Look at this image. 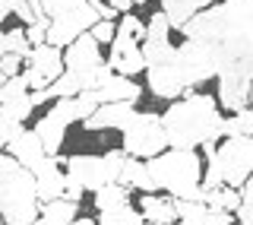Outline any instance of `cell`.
I'll list each match as a JSON object with an SVG mask.
<instances>
[{"label": "cell", "mask_w": 253, "mask_h": 225, "mask_svg": "<svg viewBox=\"0 0 253 225\" xmlns=\"http://www.w3.org/2000/svg\"><path fill=\"white\" fill-rule=\"evenodd\" d=\"M76 206L79 203H70V200H51V203H42V213L35 216L32 225H70L76 219Z\"/></svg>", "instance_id": "19"}, {"label": "cell", "mask_w": 253, "mask_h": 225, "mask_svg": "<svg viewBox=\"0 0 253 225\" xmlns=\"http://www.w3.org/2000/svg\"><path fill=\"white\" fill-rule=\"evenodd\" d=\"M237 222L253 225V174L241 184V206H237Z\"/></svg>", "instance_id": "31"}, {"label": "cell", "mask_w": 253, "mask_h": 225, "mask_svg": "<svg viewBox=\"0 0 253 225\" xmlns=\"http://www.w3.org/2000/svg\"><path fill=\"white\" fill-rule=\"evenodd\" d=\"M165 149H168V136H165V127H162V114L136 111L133 120L124 127V152L146 162V159H152Z\"/></svg>", "instance_id": "8"}, {"label": "cell", "mask_w": 253, "mask_h": 225, "mask_svg": "<svg viewBox=\"0 0 253 225\" xmlns=\"http://www.w3.org/2000/svg\"><path fill=\"white\" fill-rule=\"evenodd\" d=\"M89 32H92V38H95L98 45H111V42H114V35H117V26H114L111 19H98Z\"/></svg>", "instance_id": "34"}, {"label": "cell", "mask_w": 253, "mask_h": 225, "mask_svg": "<svg viewBox=\"0 0 253 225\" xmlns=\"http://www.w3.org/2000/svg\"><path fill=\"white\" fill-rule=\"evenodd\" d=\"M139 213L146 222H162V225H171L177 222V210H174V197H155V194H146L139 200Z\"/></svg>", "instance_id": "18"}, {"label": "cell", "mask_w": 253, "mask_h": 225, "mask_svg": "<svg viewBox=\"0 0 253 225\" xmlns=\"http://www.w3.org/2000/svg\"><path fill=\"white\" fill-rule=\"evenodd\" d=\"M221 63V51L215 42H196V38H187L184 45L174 48V57L168 60V67L177 73L180 86H184V95L193 92V86L206 83L218 73Z\"/></svg>", "instance_id": "6"}, {"label": "cell", "mask_w": 253, "mask_h": 225, "mask_svg": "<svg viewBox=\"0 0 253 225\" xmlns=\"http://www.w3.org/2000/svg\"><path fill=\"white\" fill-rule=\"evenodd\" d=\"M206 206H212V210H228V213H237V206H241V194H237L234 187H228V184H221V187H209L203 197Z\"/></svg>", "instance_id": "23"}, {"label": "cell", "mask_w": 253, "mask_h": 225, "mask_svg": "<svg viewBox=\"0 0 253 225\" xmlns=\"http://www.w3.org/2000/svg\"><path fill=\"white\" fill-rule=\"evenodd\" d=\"M209 3H212V0H162V13L168 16L171 29H180V26L190 19V16L200 13V10H206Z\"/></svg>", "instance_id": "20"}, {"label": "cell", "mask_w": 253, "mask_h": 225, "mask_svg": "<svg viewBox=\"0 0 253 225\" xmlns=\"http://www.w3.org/2000/svg\"><path fill=\"white\" fill-rule=\"evenodd\" d=\"M149 225H162V222H149ZM171 225H174V222H171Z\"/></svg>", "instance_id": "45"}, {"label": "cell", "mask_w": 253, "mask_h": 225, "mask_svg": "<svg viewBox=\"0 0 253 225\" xmlns=\"http://www.w3.org/2000/svg\"><path fill=\"white\" fill-rule=\"evenodd\" d=\"M47 26H51V19H38V22H32V26H26V38L32 42V48L47 42Z\"/></svg>", "instance_id": "35"}, {"label": "cell", "mask_w": 253, "mask_h": 225, "mask_svg": "<svg viewBox=\"0 0 253 225\" xmlns=\"http://www.w3.org/2000/svg\"><path fill=\"white\" fill-rule=\"evenodd\" d=\"M171 22L165 13H152V19L146 22V38H142V57L146 67H158V63H168L174 57V45L168 38Z\"/></svg>", "instance_id": "12"}, {"label": "cell", "mask_w": 253, "mask_h": 225, "mask_svg": "<svg viewBox=\"0 0 253 225\" xmlns=\"http://www.w3.org/2000/svg\"><path fill=\"white\" fill-rule=\"evenodd\" d=\"M0 57H3V32H0Z\"/></svg>", "instance_id": "43"}, {"label": "cell", "mask_w": 253, "mask_h": 225, "mask_svg": "<svg viewBox=\"0 0 253 225\" xmlns=\"http://www.w3.org/2000/svg\"><path fill=\"white\" fill-rule=\"evenodd\" d=\"M6 79H10V76H6V73H3V70H0V86H3V83H6Z\"/></svg>", "instance_id": "42"}, {"label": "cell", "mask_w": 253, "mask_h": 225, "mask_svg": "<svg viewBox=\"0 0 253 225\" xmlns=\"http://www.w3.org/2000/svg\"><path fill=\"white\" fill-rule=\"evenodd\" d=\"M0 108H3L6 114H13L16 120H22V124H26L35 105H32V99H29V95H22V99H13V102H6V105H0Z\"/></svg>", "instance_id": "33"}, {"label": "cell", "mask_w": 253, "mask_h": 225, "mask_svg": "<svg viewBox=\"0 0 253 225\" xmlns=\"http://www.w3.org/2000/svg\"><path fill=\"white\" fill-rule=\"evenodd\" d=\"M124 159H126L124 149H108L105 156H85V152H79V156H67L63 165H67L70 178H76L83 184V190H92L95 194L98 187H105V184L121 178Z\"/></svg>", "instance_id": "7"}, {"label": "cell", "mask_w": 253, "mask_h": 225, "mask_svg": "<svg viewBox=\"0 0 253 225\" xmlns=\"http://www.w3.org/2000/svg\"><path fill=\"white\" fill-rule=\"evenodd\" d=\"M73 105H76V120H85L89 114H95V108L101 105V92L98 89H85L73 95Z\"/></svg>", "instance_id": "28"}, {"label": "cell", "mask_w": 253, "mask_h": 225, "mask_svg": "<svg viewBox=\"0 0 253 225\" xmlns=\"http://www.w3.org/2000/svg\"><path fill=\"white\" fill-rule=\"evenodd\" d=\"M98 63H101V51H98V42L92 38V32H83L76 42H70L67 48H63V67L67 70L92 73Z\"/></svg>", "instance_id": "15"}, {"label": "cell", "mask_w": 253, "mask_h": 225, "mask_svg": "<svg viewBox=\"0 0 253 225\" xmlns=\"http://www.w3.org/2000/svg\"><path fill=\"white\" fill-rule=\"evenodd\" d=\"M10 13H13V0H0V22H3Z\"/></svg>", "instance_id": "40"}, {"label": "cell", "mask_w": 253, "mask_h": 225, "mask_svg": "<svg viewBox=\"0 0 253 225\" xmlns=\"http://www.w3.org/2000/svg\"><path fill=\"white\" fill-rule=\"evenodd\" d=\"M0 225H6V222H3V216H0Z\"/></svg>", "instance_id": "47"}, {"label": "cell", "mask_w": 253, "mask_h": 225, "mask_svg": "<svg viewBox=\"0 0 253 225\" xmlns=\"http://www.w3.org/2000/svg\"><path fill=\"white\" fill-rule=\"evenodd\" d=\"M126 203H130V187H124L121 181H111V184L95 190V210L98 213L121 210V206H126Z\"/></svg>", "instance_id": "21"}, {"label": "cell", "mask_w": 253, "mask_h": 225, "mask_svg": "<svg viewBox=\"0 0 253 225\" xmlns=\"http://www.w3.org/2000/svg\"><path fill=\"white\" fill-rule=\"evenodd\" d=\"M162 127L168 136V149H200L225 136V117L218 111V102L206 92H190L180 102L174 99L162 114Z\"/></svg>", "instance_id": "1"}, {"label": "cell", "mask_w": 253, "mask_h": 225, "mask_svg": "<svg viewBox=\"0 0 253 225\" xmlns=\"http://www.w3.org/2000/svg\"><path fill=\"white\" fill-rule=\"evenodd\" d=\"M83 3H89V0H42L47 19H54V16H63V13L76 10V6H83Z\"/></svg>", "instance_id": "32"}, {"label": "cell", "mask_w": 253, "mask_h": 225, "mask_svg": "<svg viewBox=\"0 0 253 225\" xmlns=\"http://www.w3.org/2000/svg\"><path fill=\"white\" fill-rule=\"evenodd\" d=\"M111 6H114L117 13H130V6H133V0H111Z\"/></svg>", "instance_id": "39"}, {"label": "cell", "mask_w": 253, "mask_h": 225, "mask_svg": "<svg viewBox=\"0 0 253 225\" xmlns=\"http://www.w3.org/2000/svg\"><path fill=\"white\" fill-rule=\"evenodd\" d=\"M6 152H10V156H13L19 165H26V168H35V165L47 156L42 136H38L35 130H22V133L10 143V146H6Z\"/></svg>", "instance_id": "16"}, {"label": "cell", "mask_w": 253, "mask_h": 225, "mask_svg": "<svg viewBox=\"0 0 253 225\" xmlns=\"http://www.w3.org/2000/svg\"><path fill=\"white\" fill-rule=\"evenodd\" d=\"M42 213L32 168L19 165L10 152H0V216L6 225H32Z\"/></svg>", "instance_id": "3"}, {"label": "cell", "mask_w": 253, "mask_h": 225, "mask_svg": "<svg viewBox=\"0 0 253 225\" xmlns=\"http://www.w3.org/2000/svg\"><path fill=\"white\" fill-rule=\"evenodd\" d=\"M95 22H98V13H95L92 3H83V6H76V10H70L63 16H54L51 26H47V45L67 48L70 42H76L83 32H89Z\"/></svg>", "instance_id": "9"}, {"label": "cell", "mask_w": 253, "mask_h": 225, "mask_svg": "<svg viewBox=\"0 0 253 225\" xmlns=\"http://www.w3.org/2000/svg\"><path fill=\"white\" fill-rule=\"evenodd\" d=\"M133 114H136L133 102H101L95 114L83 120V127L85 130H124L133 120Z\"/></svg>", "instance_id": "14"}, {"label": "cell", "mask_w": 253, "mask_h": 225, "mask_svg": "<svg viewBox=\"0 0 253 225\" xmlns=\"http://www.w3.org/2000/svg\"><path fill=\"white\" fill-rule=\"evenodd\" d=\"M22 130H26V127H22V120H16L13 114H6V111L0 108V149H6Z\"/></svg>", "instance_id": "30"}, {"label": "cell", "mask_w": 253, "mask_h": 225, "mask_svg": "<svg viewBox=\"0 0 253 225\" xmlns=\"http://www.w3.org/2000/svg\"><path fill=\"white\" fill-rule=\"evenodd\" d=\"M101 92V102H139V83H133L130 76H121V73H111L105 83L98 86Z\"/></svg>", "instance_id": "17"}, {"label": "cell", "mask_w": 253, "mask_h": 225, "mask_svg": "<svg viewBox=\"0 0 253 225\" xmlns=\"http://www.w3.org/2000/svg\"><path fill=\"white\" fill-rule=\"evenodd\" d=\"M98 225H146V219H142L139 210H133L130 203L121 206V210H111V213H101Z\"/></svg>", "instance_id": "25"}, {"label": "cell", "mask_w": 253, "mask_h": 225, "mask_svg": "<svg viewBox=\"0 0 253 225\" xmlns=\"http://www.w3.org/2000/svg\"><path fill=\"white\" fill-rule=\"evenodd\" d=\"M218 63V102L228 111H244L250 105L253 86V42H221Z\"/></svg>", "instance_id": "4"}, {"label": "cell", "mask_w": 253, "mask_h": 225, "mask_svg": "<svg viewBox=\"0 0 253 225\" xmlns=\"http://www.w3.org/2000/svg\"><path fill=\"white\" fill-rule=\"evenodd\" d=\"M174 225H231V213L228 210H212V206H203L200 213L187 216V219L174 222Z\"/></svg>", "instance_id": "24"}, {"label": "cell", "mask_w": 253, "mask_h": 225, "mask_svg": "<svg viewBox=\"0 0 253 225\" xmlns=\"http://www.w3.org/2000/svg\"><path fill=\"white\" fill-rule=\"evenodd\" d=\"M19 67H22V57H16V54H3V57H0V70H3L6 76H16Z\"/></svg>", "instance_id": "37"}, {"label": "cell", "mask_w": 253, "mask_h": 225, "mask_svg": "<svg viewBox=\"0 0 253 225\" xmlns=\"http://www.w3.org/2000/svg\"><path fill=\"white\" fill-rule=\"evenodd\" d=\"M89 3L95 6V13H98V19H114L117 16V10L111 3H101V0H89Z\"/></svg>", "instance_id": "38"}, {"label": "cell", "mask_w": 253, "mask_h": 225, "mask_svg": "<svg viewBox=\"0 0 253 225\" xmlns=\"http://www.w3.org/2000/svg\"><path fill=\"white\" fill-rule=\"evenodd\" d=\"M29 67H26V79H29V89H47V86L57 79L63 70V48L54 45H35L29 54Z\"/></svg>", "instance_id": "10"}, {"label": "cell", "mask_w": 253, "mask_h": 225, "mask_svg": "<svg viewBox=\"0 0 253 225\" xmlns=\"http://www.w3.org/2000/svg\"><path fill=\"white\" fill-rule=\"evenodd\" d=\"M117 181H121L124 187H130V190H146V194H152V184H149L146 162H142V159L126 156L124 159V168H121V178H117Z\"/></svg>", "instance_id": "22"}, {"label": "cell", "mask_w": 253, "mask_h": 225, "mask_svg": "<svg viewBox=\"0 0 253 225\" xmlns=\"http://www.w3.org/2000/svg\"><path fill=\"white\" fill-rule=\"evenodd\" d=\"M146 174L155 190H168L174 200H196L203 203V162L193 149H171L146 159Z\"/></svg>", "instance_id": "2"}, {"label": "cell", "mask_w": 253, "mask_h": 225, "mask_svg": "<svg viewBox=\"0 0 253 225\" xmlns=\"http://www.w3.org/2000/svg\"><path fill=\"white\" fill-rule=\"evenodd\" d=\"M63 162L57 152L54 156H44L42 162L32 168L35 174V190H38V203H51V200H60L63 197V187H67V174H63Z\"/></svg>", "instance_id": "13"}, {"label": "cell", "mask_w": 253, "mask_h": 225, "mask_svg": "<svg viewBox=\"0 0 253 225\" xmlns=\"http://www.w3.org/2000/svg\"><path fill=\"white\" fill-rule=\"evenodd\" d=\"M70 124H76V105H73V99H54L51 114H44L42 120H38V127H35V133L42 136L47 156H54V152L63 146Z\"/></svg>", "instance_id": "11"}, {"label": "cell", "mask_w": 253, "mask_h": 225, "mask_svg": "<svg viewBox=\"0 0 253 225\" xmlns=\"http://www.w3.org/2000/svg\"><path fill=\"white\" fill-rule=\"evenodd\" d=\"M253 174V136H225V143L209 159L203 174V187H241Z\"/></svg>", "instance_id": "5"}, {"label": "cell", "mask_w": 253, "mask_h": 225, "mask_svg": "<svg viewBox=\"0 0 253 225\" xmlns=\"http://www.w3.org/2000/svg\"><path fill=\"white\" fill-rule=\"evenodd\" d=\"M250 111H253V86H250Z\"/></svg>", "instance_id": "44"}, {"label": "cell", "mask_w": 253, "mask_h": 225, "mask_svg": "<svg viewBox=\"0 0 253 225\" xmlns=\"http://www.w3.org/2000/svg\"><path fill=\"white\" fill-rule=\"evenodd\" d=\"M70 225H98V222H95V219H73Z\"/></svg>", "instance_id": "41"}, {"label": "cell", "mask_w": 253, "mask_h": 225, "mask_svg": "<svg viewBox=\"0 0 253 225\" xmlns=\"http://www.w3.org/2000/svg\"><path fill=\"white\" fill-rule=\"evenodd\" d=\"M83 184H79L76 178H70L67 174V187H63V200H70V203H79V200H83Z\"/></svg>", "instance_id": "36"}, {"label": "cell", "mask_w": 253, "mask_h": 225, "mask_svg": "<svg viewBox=\"0 0 253 225\" xmlns=\"http://www.w3.org/2000/svg\"><path fill=\"white\" fill-rule=\"evenodd\" d=\"M22 95H29V79H26V73H16L0 86V105H6L13 99H22Z\"/></svg>", "instance_id": "29"}, {"label": "cell", "mask_w": 253, "mask_h": 225, "mask_svg": "<svg viewBox=\"0 0 253 225\" xmlns=\"http://www.w3.org/2000/svg\"><path fill=\"white\" fill-rule=\"evenodd\" d=\"M3 54H16V57L29 60V54H32V42L26 38V29L3 32Z\"/></svg>", "instance_id": "26"}, {"label": "cell", "mask_w": 253, "mask_h": 225, "mask_svg": "<svg viewBox=\"0 0 253 225\" xmlns=\"http://www.w3.org/2000/svg\"><path fill=\"white\" fill-rule=\"evenodd\" d=\"M225 136H253V111L244 108L225 117Z\"/></svg>", "instance_id": "27"}, {"label": "cell", "mask_w": 253, "mask_h": 225, "mask_svg": "<svg viewBox=\"0 0 253 225\" xmlns=\"http://www.w3.org/2000/svg\"><path fill=\"white\" fill-rule=\"evenodd\" d=\"M133 3H146V0H133Z\"/></svg>", "instance_id": "46"}]
</instances>
